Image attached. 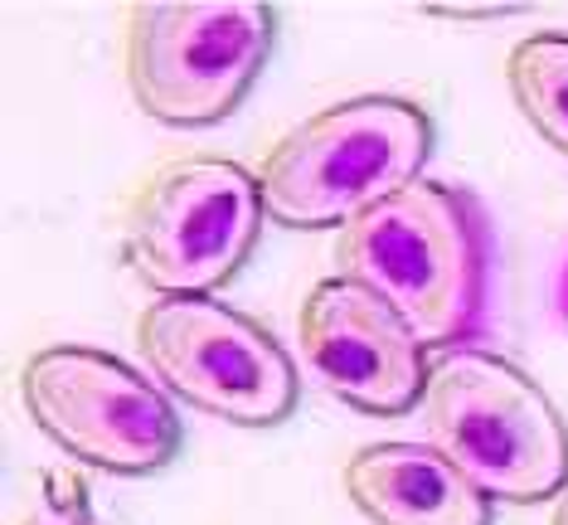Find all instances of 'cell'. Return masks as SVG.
Instances as JSON below:
<instances>
[{"instance_id": "cell-1", "label": "cell", "mask_w": 568, "mask_h": 525, "mask_svg": "<svg viewBox=\"0 0 568 525\" xmlns=\"http://www.w3.org/2000/svg\"><path fill=\"white\" fill-rule=\"evenodd\" d=\"M341 277L389 302L408 331L433 345H452L481 322L486 306V229L467 195L443 181H413L335 243Z\"/></svg>"}, {"instance_id": "cell-2", "label": "cell", "mask_w": 568, "mask_h": 525, "mask_svg": "<svg viewBox=\"0 0 568 525\" xmlns=\"http://www.w3.org/2000/svg\"><path fill=\"white\" fill-rule=\"evenodd\" d=\"M433 151V122L404 98H345L282 132L253 165L263 210L287 229H351L413 181Z\"/></svg>"}, {"instance_id": "cell-3", "label": "cell", "mask_w": 568, "mask_h": 525, "mask_svg": "<svg viewBox=\"0 0 568 525\" xmlns=\"http://www.w3.org/2000/svg\"><path fill=\"white\" fill-rule=\"evenodd\" d=\"M423 443L486 502H545L568 492V428L525 370L486 351H452L418 400Z\"/></svg>"}, {"instance_id": "cell-4", "label": "cell", "mask_w": 568, "mask_h": 525, "mask_svg": "<svg viewBox=\"0 0 568 525\" xmlns=\"http://www.w3.org/2000/svg\"><path fill=\"white\" fill-rule=\"evenodd\" d=\"M277 20L257 0H136L122 16V79L151 122H224L267 63Z\"/></svg>"}, {"instance_id": "cell-5", "label": "cell", "mask_w": 568, "mask_h": 525, "mask_svg": "<svg viewBox=\"0 0 568 525\" xmlns=\"http://www.w3.org/2000/svg\"><path fill=\"white\" fill-rule=\"evenodd\" d=\"M257 175L224 157H180L122 204V259L156 297H214L263 229Z\"/></svg>"}, {"instance_id": "cell-6", "label": "cell", "mask_w": 568, "mask_h": 525, "mask_svg": "<svg viewBox=\"0 0 568 525\" xmlns=\"http://www.w3.org/2000/svg\"><path fill=\"white\" fill-rule=\"evenodd\" d=\"M136 361L161 390L243 428L296 408V370L253 316L214 297H156L136 316Z\"/></svg>"}, {"instance_id": "cell-7", "label": "cell", "mask_w": 568, "mask_h": 525, "mask_svg": "<svg viewBox=\"0 0 568 525\" xmlns=\"http://www.w3.org/2000/svg\"><path fill=\"white\" fill-rule=\"evenodd\" d=\"M20 404L69 457L118 477L156 472L180 453V418L161 384L88 345L34 351L20 365Z\"/></svg>"}, {"instance_id": "cell-8", "label": "cell", "mask_w": 568, "mask_h": 525, "mask_svg": "<svg viewBox=\"0 0 568 525\" xmlns=\"http://www.w3.org/2000/svg\"><path fill=\"white\" fill-rule=\"evenodd\" d=\"M296 331H302L312 375L341 404L379 418L418 408L423 384H428L423 341L369 287L351 283V277L316 283L312 297L302 302Z\"/></svg>"}, {"instance_id": "cell-9", "label": "cell", "mask_w": 568, "mask_h": 525, "mask_svg": "<svg viewBox=\"0 0 568 525\" xmlns=\"http://www.w3.org/2000/svg\"><path fill=\"white\" fill-rule=\"evenodd\" d=\"M341 486L374 525H490V502L428 443H369Z\"/></svg>"}, {"instance_id": "cell-10", "label": "cell", "mask_w": 568, "mask_h": 525, "mask_svg": "<svg viewBox=\"0 0 568 525\" xmlns=\"http://www.w3.org/2000/svg\"><path fill=\"white\" fill-rule=\"evenodd\" d=\"M506 88L520 118L568 157V34H529L506 59Z\"/></svg>"}, {"instance_id": "cell-11", "label": "cell", "mask_w": 568, "mask_h": 525, "mask_svg": "<svg viewBox=\"0 0 568 525\" xmlns=\"http://www.w3.org/2000/svg\"><path fill=\"white\" fill-rule=\"evenodd\" d=\"M20 525H102L93 516V506H88V492L79 486L73 472H49L40 496H34V506L24 511Z\"/></svg>"}, {"instance_id": "cell-12", "label": "cell", "mask_w": 568, "mask_h": 525, "mask_svg": "<svg viewBox=\"0 0 568 525\" xmlns=\"http://www.w3.org/2000/svg\"><path fill=\"white\" fill-rule=\"evenodd\" d=\"M549 525H568V492L559 496V502H554V521Z\"/></svg>"}]
</instances>
